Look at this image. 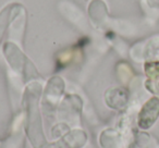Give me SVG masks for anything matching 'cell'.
Segmentation results:
<instances>
[{"label": "cell", "mask_w": 159, "mask_h": 148, "mask_svg": "<svg viewBox=\"0 0 159 148\" xmlns=\"http://www.w3.org/2000/svg\"><path fill=\"white\" fill-rule=\"evenodd\" d=\"M159 114V100L157 98H152L147 102L142 109L139 114V126L143 128H148Z\"/></svg>", "instance_id": "obj_1"}, {"label": "cell", "mask_w": 159, "mask_h": 148, "mask_svg": "<svg viewBox=\"0 0 159 148\" xmlns=\"http://www.w3.org/2000/svg\"><path fill=\"white\" fill-rule=\"evenodd\" d=\"M146 73L148 76L147 87L152 93L159 95V62L148 63L146 65Z\"/></svg>", "instance_id": "obj_2"}]
</instances>
